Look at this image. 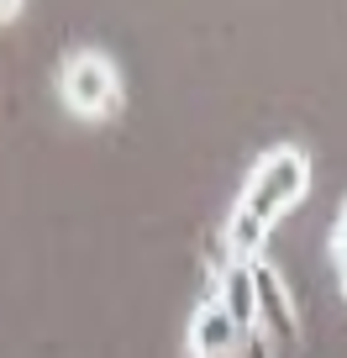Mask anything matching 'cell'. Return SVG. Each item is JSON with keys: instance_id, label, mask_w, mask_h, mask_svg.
<instances>
[{"instance_id": "1", "label": "cell", "mask_w": 347, "mask_h": 358, "mask_svg": "<svg viewBox=\"0 0 347 358\" xmlns=\"http://www.w3.org/2000/svg\"><path fill=\"white\" fill-rule=\"evenodd\" d=\"M311 190V158L300 148H269V153L253 164L242 195L232 206V222H226V253L232 258H258L269 243L274 222L290 211L300 195Z\"/></svg>"}, {"instance_id": "2", "label": "cell", "mask_w": 347, "mask_h": 358, "mask_svg": "<svg viewBox=\"0 0 347 358\" xmlns=\"http://www.w3.org/2000/svg\"><path fill=\"white\" fill-rule=\"evenodd\" d=\"M58 90H64V106L84 122H105V116L121 111V74L105 53H74L58 74Z\"/></svg>"}, {"instance_id": "3", "label": "cell", "mask_w": 347, "mask_h": 358, "mask_svg": "<svg viewBox=\"0 0 347 358\" xmlns=\"http://www.w3.org/2000/svg\"><path fill=\"white\" fill-rule=\"evenodd\" d=\"M247 268H253V332L269 337L274 348H295L300 343V316L290 306V290H284L279 268L263 264V253L247 258Z\"/></svg>"}, {"instance_id": "4", "label": "cell", "mask_w": 347, "mask_h": 358, "mask_svg": "<svg viewBox=\"0 0 347 358\" xmlns=\"http://www.w3.org/2000/svg\"><path fill=\"white\" fill-rule=\"evenodd\" d=\"M242 327L232 322V311H226L221 301H200V311L190 316V358H232L237 348H242Z\"/></svg>"}, {"instance_id": "5", "label": "cell", "mask_w": 347, "mask_h": 358, "mask_svg": "<svg viewBox=\"0 0 347 358\" xmlns=\"http://www.w3.org/2000/svg\"><path fill=\"white\" fill-rule=\"evenodd\" d=\"M216 301L232 311L242 332H253V268H247V258H226L221 280H216Z\"/></svg>"}, {"instance_id": "6", "label": "cell", "mask_w": 347, "mask_h": 358, "mask_svg": "<svg viewBox=\"0 0 347 358\" xmlns=\"http://www.w3.org/2000/svg\"><path fill=\"white\" fill-rule=\"evenodd\" d=\"M332 268H337V285H342V295H347V201H342V211H337V227H332Z\"/></svg>"}, {"instance_id": "7", "label": "cell", "mask_w": 347, "mask_h": 358, "mask_svg": "<svg viewBox=\"0 0 347 358\" xmlns=\"http://www.w3.org/2000/svg\"><path fill=\"white\" fill-rule=\"evenodd\" d=\"M237 358H279V348H274L269 337L247 332V337H242V348H237Z\"/></svg>"}, {"instance_id": "8", "label": "cell", "mask_w": 347, "mask_h": 358, "mask_svg": "<svg viewBox=\"0 0 347 358\" xmlns=\"http://www.w3.org/2000/svg\"><path fill=\"white\" fill-rule=\"evenodd\" d=\"M16 11H22V0H0V22H11Z\"/></svg>"}]
</instances>
